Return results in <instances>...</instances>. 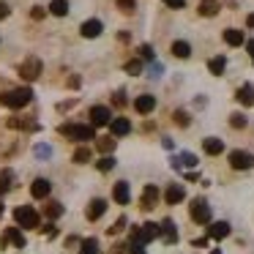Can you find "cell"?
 <instances>
[{"instance_id": "6da1fadb", "label": "cell", "mask_w": 254, "mask_h": 254, "mask_svg": "<svg viewBox=\"0 0 254 254\" xmlns=\"http://www.w3.org/2000/svg\"><path fill=\"white\" fill-rule=\"evenodd\" d=\"M58 131L66 139H74V142H82V145L90 142V139H99L93 126H88V123H63V126H58Z\"/></svg>"}, {"instance_id": "7a4b0ae2", "label": "cell", "mask_w": 254, "mask_h": 254, "mask_svg": "<svg viewBox=\"0 0 254 254\" xmlns=\"http://www.w3.org/2000/svg\"><path fill=\"white\" fill-rule=\"evenodd\" d=\"M33 101V90L30 88H17V90H6L0 93V104L8 107V110H22Z\"/></svg>"}, {"instance_id": "3957f363", "label": "cell", "mask_w": 254, "mask_h": 254, "mask_svg": "<svg viewBox=\"0 0 254 254\" xmlns=\"http://www.w3.org/2000/svg\"><path fill=\"white\" fill-rule=\"evenodd\" d=\"M14 221H17L22 230H39V213L33 210V205H19L14 210Z\"/></svg>"}, {"instance_id": "277c9868", "label": "cell", "mask_w": 254, "mask_h": 254, "mask_svg": "<svg viewBox=\"0 0 254 254\" xmlns=\"http://www.w3.org/2000/svg\"><path fill=\"white\" fill-rule=\"evenodd\" d=\"M189 216H191V221H197V224H210V205L205 202L202 197L191 199V205H189Z\"/></svg>"}, {"instance_id": "5b68a950", "label": "cell", "mask_w": 254, "mask_h": 254, "mask_svg": "<svg viewBox=\"0 0 254 254\" xmlns=\"http://www.w3.org/2000/svg\"><path fill=\"white\" fill-rule=\"evenodd\" d=\"M41 68L44 66H41L39 58H28V61H22V66H19V77L28 79V82H33V79L41 74Z\"/></svg>"}, {"instance_id": "8992f818", "label": "cell", "mask_w": 254, "mask_h": 254, "mask_svg": "<svg viewBox=\"0 0 254 254\" xmlns=\"http://www.w3.org/2000/svg\"><path fill=\"white\" fill-rule=\"evenodd\" d=\"M115 121L112 118V112H110V107H101V104H96L93 110H90V126H110V123Z\"/></svg>"}, {"instance_id": "52a82bcc", "label": "cell", "mask_w": 254, "mask_h": 254, "mask_svg": "<svg viewBox=\"0 0 254 254\" xmlns=\"http://www.w3.org/2000/svg\"><path fill=\"white\" fill-rule=\"evenodd\" d=\"M230 167L232 170H252L254 167V156L246 150H232L230 153Z\"/></svg>"}, {"instance_id": "ba28073f", "label": "cell", "mask_w": 254, "mask_h": 254, "mask_svg": "<svg viewBox=\"0 0 254 254\" xmlns=\"http://www.w3.org/2000/svg\"><path fill=\"white\" fill-rule=\"evenodd\" d=\"M6 243H14L17 249L28 246V241H25V235H22V230H19V227H8V230L3 232V238H0V249L6 246Z\"/></svg>"}, {"instance_id": "9c48e42d", "label": "cell", "mask_w": 254, "mask_h": 254, "mask_svg": "<svg viewBox=\"0 0 254 254\" xmlns=\"http://www.w3.org/2000/svg\"><path fill=\"white\" fill-rule=\"evenodd\" d=\"M134 110H137L139 115H150V112L156 110V96H150V93L137 96V99H134Z\"/></svg>"}, {"instance_id": "30bf717a", "label": "cell", "mask_w": 254, "mask_h": 254, "mask_svg": "<svg viewBox=\"0 0 254 254\" xmlns=\"http://www.w3.org/2000/svg\"><path fill=\"white\" fill-rule=\"evenodd\" d=\"M101 30H104V25L99 22V19H88V22H82V28H79V33L85 36V39H99Z\"/></svg>"}, {"instance_id": "8fae6325", "label": "cell", "mask_w": 254, "mask_h": 254, "mask_svg": "<svg viewBox=\"0 0 254 254\" xmlns=\"http://www.w3.org/2000/svg\"><path fill=\"white\" fill-rule=\"evenodd\" d=\"M50 181H47V178H36L33 181V186H30V194H33L36 199H47L50 197Z\"/></svg>"}, {"instance_id": "7c38bea8", "label": "cell", "mask_w": 254, "mask_h": 254, "mask_svg": "<svg viewBox=\"0 0 254 254\" xmlns=\"http://www.w3.org/2000/svg\"><path fill=\"white\" fill-rule=\"evenodd\" d=\"M112 197H115V202H118V205H128V202H131V191H128V183H126V181L115 183V189H112Z\"/></svg>"}, {"instance_id": "4fadbf2b", "label": "cell", "mask_w": 254, "mask_h": 254, "mask_svg": "<svg viewBox=\"0 0 254 254\" xmlns=\"http://www.w3.org/2000/svg\"><path fill=\"white\" fill-rule=\"evenodd\" d=\"M156 202H159V189H156V186H145V191H142V199H139V205H142V210H150V208H156Z\"/></svg>"}, {"instance_id": "5bb4252c", "label": "cell", "mask_w": 254, "mask_h": 254, "mask_svg": "<svg viewBox=\"0 0 254 254\" xmlns=\"http://www.w3.org/2000/svg\"><path fill=\"white\" fill-rule=\"evenodd\" d=\"M110 131H112V137H126V134L131 131V121H128V118H115V121L110 123Z\"/></svg>"}, {"instance_id": "9a60e30c", "label": "cell", "mask_w": 254, "mask_h": 254, "mask_svg": "<svg viewBox=\"0 0 254 254\" xmlns=\"http://www.w3.org/2000/svg\"><path fill=\"white\" fill-rule=\"evenodd\" d=\"M183 197H186V189H183L181 183H172V186L164 191V199H167V205H178Z\"/></svg>"}, {"instance_id": "2e32d148", "label": "cell", "mask_w": 254, "mask_h": 254, "mask_svg": "<svg viewBox=\"0 0 254 254\" xmlns=\"http://www.w3.org/2000/svg\"><path fill=\"white\" fill-rule=\"evenodd\" d=\"M230 235V224L227 221H213V224L208 227V238H213V241H221V238Z\"/></svg>"}, {"instance_id": "e0dca14e", "label": "cell", "mask_w": 254, "mask_h": 254, "mask_svg": "<svg viewBox=\"0 0 254 254\" xmlns=\"http://www.w3.org/2000/svg\"><path fill=\"white\" fill-rule=\"evenodd\" d=\"M224 41L230 47H241V44H246V36H243V30H238V28H227L224 30Z\"/></svg>"}, {"instance_id": "ac0fdd59", "label": "cell", "mask_w": 254, "mask_h": 254, "mask_svg": "<svg viewBox=\"0 0 254 254\" xmlns=\"http://www.w3.org/2000/svg\"><path fill=\"white\" fill-rule=\"evenodd\" d=\"M235 99L241 101L243 107H252L254 104V85H241L238 93H235Z\"/></svg>"}, {"instance_id": "d6986e66", "label": "cell", "mask_w": 254, "mask_h": 254, "mask_svg": "<svg viewBox=\"0 0 254 254\" xmlns=\"http://www.w3.org/2000/svg\"><path fill=\"white\" fill-rule=\"evenodd\" d=\"M161 238H164V243H170V246L178 241V230H175V224H172V219L161 221Z\"/></svg>"}, {"instance_id": "ffe728a7", "label": "cell", "mask_w": 254, "mask_h": 254, "mask_svg": "<svg viewBox=\"0 0 254 254\" xmlns=\"http://www.w3.org/2000/svg\"><path fill=\"white\" fill-rule=\"evenodd\" d=\"M202 150L208 156H219L221 150H224V142H221V139H216V137H208V139H202Z\"/></svg>"}, {"instance_id": "44dd1931", "label": "cell", "mask_w": 254, "mask_h": 254, "mask_svg": "<svg viewBox=\"0 0 254 254\" xmlns=\"http://www.w3.org/2000/svg\"><path fill=\"white\" fill-rule=\"evenodd\" d=\"M104 210H107V202H104V199H93V202L88 205V219H90V221L101 219V216H104Z\"/></svg>"}, {"instance_id": "7402d4cb", "label": "cell", "mask_w": 254, "mask_h": 254, "mask_svg": "<svg viewBox=\"0 0 254 254\" xmlns=\"http://www.w3.org/2000/svg\"><path fill=\"white\" fill-rule=\"evenodd\" d=\"M202 17H216L219 14V0H199V8H197Z\"/></svg>"}, {"instance_id": "603a6c76", "label": "cell", "mask_w": 254, "mask_h": 254, "mask_svg": "<svg viewBox=\"0 0 254 254\" xmlns=\"http://www.w3.org/2000/svg\"><path fill=\"white\" fill-rule=\"evenodd\" d=\"M71 159H74V164H88V161L93 159V150H90L88 145H79V148L74 150V156H71Z\"/></svg>"}, {"instance_id": "cb8c5ba5", "label": "cell", "mask_w": 254, "mask_h": 254, "mask_svg": "<svg viewBox=\"0 0 254 254\" xmlns=\"http://www.w3.org/2000/svg\"><path fill=\"white\" fill-rule=\"evenodd\" d=\"M172 55L181 58V61H186V58L191 55V47H189V41H172Z\"/></svg>"}, {"instance_id": "d4e9b609", "label": "cell", "mask_w": 254, "mask_h": 254, "mask_svg": "<svg viewBox=\"0 0 254 254\" xmlns=\"http://www.w3.org/2000/svg\"><path fill=\"white\" fill-rule=\"evenodd\" d=\"M208 68H210V74H216V77H221V74H224V68H227V61H224V55H219V58H210V61H208Z\"/></svg>"}, {"instance_id": "484cf974", "label": "cell", "mask_w": 254, "mask_h": 254, "mask_svg": "<svg viewBox=\"0 0 254 254\" xmlns=\"http://www.w3.org/2000/svg\"><path fill=\"white\" fill-rule=\"evenodd\" d=\"M96 148H99L104 156H112V150H115V139L112 137H99L96 139Z\"/></svg>"}, {"instance_id": "4316f807", "label": "cell", "mask_w": 254, "mask_h": 254, "mask_svg": "<svg viewBox=\"0 0 254 254\" xmlns=\"http://www.w3.org/2000/svg\"><path fill=\"white\" fill-rule=\"evenodd\" d=\"M50 11L55 14V17H66V14H68V0H52Z\"/></svg>"}, {"instance_id": "83f0119b", "label": "cell", "mask_w": 254, "mask_h": 254, "mask_svg": "<svg viewBox=\"0 0 254 254\" xmlns=\"http://www.w3.org/2000/svg\"><path fill=\"white\" fill-rule=\"evenodd\" d=\"M79 254H99V241H96V238H88V241H82V249H79Z\"/></svg>"}, {"instance_id": "f1b7e54d", "label": "cell", "mask_w": 254, "mask_h": 254, "mask_svg": "<svg viewBox=\"0 0 254 254\" xmlns=\"http://www.w3.org/2000/svg\"><path fill=\"white\" fill-rule=\"evenodd\" d=\"M8 126H11V128H28V131L39 128L36 123H30V121H19V118H11V121H8Z\"/></svg>"}, {"instance_id": "f546056e", "label": "cell", "mask_w": 254, "mask_h": 254, "mask_svg": "<svg viewBox=\"0 0 254 254\" xmlns=\"http://www.w3.org/2000/svg\"><path fill=\"white\" fill-rule=\"evenodd\" d=\"M96 167H99L101 172H110L112 167H115V159H112V156H101V159L96 161Z\"/></svg>"}, {"instance_id": "4dcf8cb0", "label": "cell", "mask_w": 254, "mask_h": 254, "mask_svg": "<svg viewBox=\"0 0 254 254\" xmlns=\"http://www.w3.org/2000/svg\"><path fill=\"white\" fill-rule=\"evenodd\" d=\"M11 181H14V175L8 170L0 172V191H8V189H11Z\"/></svg>"}, {"instance_id": "1f68e13d", "label": "cell", "mask_w": 254, "mask_h": 254, "mask_svg": "<svg viewBox=\"0 0 254 254\" xmlns=\"http://www.w3.org/2000/svg\"><path fill=\"white\" fill-rule=\"evenodd\" d=\"M47 216H50V219L63 216V205H61V202H50V205H47Z\"/></svg>"}, {"instance_id": "d6a6232c", "label": "cell", "mask_w": 254, "mask_h": 254, "mask_svg": "<svg viewBox=\"0 0 254 254\" xmlns=\"http://www.w3.org/2000/svg\"><path fill=\"white\" fill-rule=\"evenodd\" d=\"M230 126L232 128H246V118H243L241 112H235V115H230Z\"/></svg>"}, {"instance_id": "836d02e7", "label": "cell", "mask_w": 254, "mask_h": 254, "mask_svg": "<svg viewBox=\"0 0 254 254\" xmlns=\"http://www.w3.org/2000/svg\"><path fill=\"white\" fill-rule=\"evenodd\" d=\"M118 8H121L123 14H134V8H137V3H134V0H118Z\"/></svg>"}, {"instance_id": "e575fe53", "label": "cell", "mask_w": 254, "mask_h": 254, "mask_svg": "<svg viewBox=\"0 0 254 254\" xmlns=\"http://www.w3.org/2000/svg\"><path fill=\"white\" fill-rule=\"evenodd\" d=\"M123 227H126V216H121V219H118V221H115V224H112L107 232H110V235H118V232H123Z\"/></svg>"}, {"instance_id": "d590c367", "label": "cell", "mask_w": 254, "mask_h": 254, "mask_svg": "<svg viewBox=\"0 0 254 254\" xmlns=\"http://www.w3.org/2000/svg\"><path fill=\"white\" fill-rule=\"evenodd\" d=\"M36 156H39V159H50L52 148H50V145H36Z\"/></svg>"}, {"instance_id": "8d00e7d4", "label": "cell", "mask_w": 254, "mask_h": 254, "mask_svg": "<svg viewBox=\"0 0 254 254\" xmlns=\"http://www.w3.org/2000/svg\"><path fill=\"white\" fill-rule=\"evenodd\" d=\"M126 71L128 74H139V71H142V63H139V61H128L126 63Z\"/></svg>"}, {"instance_id": "74e56055", "label": "cell", "mask_w": 254, "mask_h": 254, "mask_svg": "<svg viewBox=\"0 0 254 254\" xmlns=\"http://www.w3.org/2000/svg\"><path fill=\"white\" fill-rule=\"evenodd\" d=\"M172 118H175V123H178V126H189V115H186L183 110H178Z\"/></svg>"}, {"instance_id": "f35d334b", "label": "cell", "mask_w": 254, "mask_h": 254, "mask_svg": "<svg viewBox=\"0 0 254 254\" xmlns=\"http://www.w3.org/2000/svg\"><path fill=\"white\" fill-rule=\"evenodd\" d=\"M139 55H142L145 61H153V50H150L148 44H145V47H139Z\"/></svg>"}, {"instance_id": "ab89813d", "label": "cell", "mask_w": 254, "mask_h": 254, "mask_svg": "<svg viewBox=\"0 0 254 254\" xmlns=\"http://www.w3.org/2000/svg\"><path fill=\"white\" fill-rule=\"evenodd\" d=\"M164 3L170 8H183V6H186V0H164Z\"/></svg>"}, {"instance_id": "60d3db41", "label": "cell", "mask_w": 254, "mask_h": 254, "mask_svg": "<svg viewBox=\"0 0 254 254\" xmlns=\"http://www.w3.org/2000/svg\"><path fill=\"white\" fill-rule=\"evenodd\" d=\"M128 254H145V246H139V243H131V246H128Z\"/></svg>"}, {"instance_id": "b9f144b4", "label": "cell", "mask_w": 254, "mask_h": 254, "mask_svg": "<svg viewBox=\"0 0 254 254\" xmlns=\"http://www.w3.org/2000/svg\"><path fill=\"white\" fill-rule=\"evenodd\" d=\"M126 249H128V246H123V243H118V246H112V252H110V254H128Z\"/></svg>"}, {"instance_id": "7bdbcfd3", "label": "cell", "mask_w": 254, "mask_h": 254, "mask_svg": "<svg viewBox=\"0 0 254 254\" xmlns=\"http://www.w3.org/2000/svg\"><path fill=\"white\" fill-rule=\"evenodd\" d=\"M44 8H33V11H30V17H33V19H44Z\"/></svg>"}, {"instance_id": "ee69618b", "label": "cell", "mask_w": 254, "mask_h": 254, "mask_svg": "<svg viewBox=\"0 0 254 254\" xmlns=\"http://www.w3.org/2000/svg\"><path fill=\"white\" fill-rule=\"evenodd\" d=\"M8 14H11V8H8L6 3H0V19H6Z\"/></svg>"}, {"instance_id": "f6af8a7d", "label": "cell", "mask_w": 254, "mask_h": 254, "mask_svg": "<svg viewBox=\"0 0 254 254\" xmlns=\"http://www.w3.org/2000/svg\"><path fill=\"white\" fill-rule=\"evenodd\" d=\"M246 50H249V55H252V63H254V39L246 41Z\"/></svg>"}, {"instance_id": "bcb514c9", "label": "cell", "mask_w": 254, "mask_h": 254, "mask_svg": "<svg viewBox=\"0 0 254 254\" xmlns=\"http://www.w3.org/2000/svg\"><path fill=\"white\" fill-rule=\"evenodd\" d=\"M112 101H115L118 107H123V104H126V99H123V93H115V99H112Z\"/></svg>"}, {"instance_id": "7dc6e473", "label": "cell", "mask_w": 254, "mask_h": 254, "mask_svg": "<svg viewBox=\"0 0 254 254\" xmlns=\"http://www.w3.org/2000/svg\"><path fill=\"white\" fill-rule=\"evenodd\" d=\"M246 25H249V28H254V14H249V17H246Z\"/></svg>"}, {"instance_id": "c3c4849f", "label": "cell", "mask_w": 254, "mask_h": 254, "mask_svg": "<svg viewBox=\"0 0 254 254\" xmlns=\"http://www.w3.org/2000/svg\"><path fill=\"white\" fill-rule=\"evenodd\" d=\"M210 254H221V249H213V252H210Z\"/></svg>"}, {"instance_id": "681fc988", "label": "cell", "mask_w": 254, "mask_h": 254, "mask_svg": "<svg viewBox=\"0 0 254 254\" xmlns=\"http://www.w3.org/2000/svg\"><path fill=\"white\" fill-rule=\"evenodd\" d=\"M0 216H3V205H0Z\"/></svg>"}]
</instances>
